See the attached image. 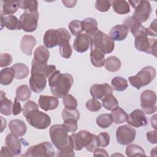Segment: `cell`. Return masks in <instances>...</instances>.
I'll return each instance as SVG.
<instances>
[{"instance_id": "27", "label": "cell", "mask_w": 157, "mask_h": 157, "mask_svg": "<svg viewBox=\"0 0 157 157\" xmlns=\"http://www.w3.org/2000/svg\"><path fill=\"white\" fill-rule=\"evenodd\" d=\"M19 7L18 1H1V15H10Z\"/></svg>"}, {"instance_id": "38", "label": "cell", "mask_w": 157, "mask_h": 157, "mask_svg": "<svg viewBox=\"0 0 157 157\" xmlns=\"http://www.w3.org/2000/svg\"><path fill=\"white\" fill-rule=\"evenodd\" d=\"M125 153L128 156H145L144 150L140 146L136 144L128 145L126 148Z\"/></svg>"}, {"instance_id": "60", "label": "cell", "mask_w": 157, "mask_h": 157, "mask_svg": "<svg viewBox=\"0 0 157 157\" xmlns=\"http://www.w3.org/2000/svg\"><path fill=\"white\" fill-rule=\"evenodd\" d=\"M0 118H1V120L2 121V126H1V132H2L3 131V130H4V128H6L7 123H6V120H4V119L3 118V117H0Z\"/></svg>"}, {"instance_id": "2", "label": "cell", "mask_w": 157, "mask_h": 157, "mask_svg": "<svg viewBox=\"0 0 157 157\" xmlns=\"http://www.w3.org/2000/svg\"><path fill=\"white\" fill-rule=\"evenodd\" d=\"M72 147L79 151L85 147L90 152L93 153L99 147L98 136L86 130H80L71 135Z\"/></svg>"}, {"instance_id": "1", "label": "cell", "mask_w": 157, "mask_h": 157, "mask_svg": "<svg viewBox=\"0 0 157 157\" xmlns=\"http://www.w3.org/2000/svg\"><path fill=\"white\" fill-rule=\"evenodd\" d=\"M52 94L57 98H63L68 94L74 83L73 77L67 73L61 74L56 70L48 78Z\"/></svg>"}, {"instance_id": "11", "label": "cell", "mask_w": 157, "mask_h": 157, "mask_svg": "<svg viewBox=\"0 0 157 157\" xmlns=\"http://www.w3.org/2000/svg\"><path fill=\"white\" fill-rule=\"evenodd\" d=\"M39 12L37 11L25 10L20 17V23L21 29L27 33L34 31L38 25Z\"/></svg>"}, {"instance_id": "26", "label": "cell", "mask_w": 157, "mask_h": 157, "mask_svg": "<svg viewBox=\"0 0 157 157\" xmlns=\"http://www.w3.org/2000/svg\"><path fill=\"white\" fill-rule=\"evenodd\" d=\"M90 56L91 64L94 66L96 67H101L104 66L105 54L102 53L99 50L91 47Z\"/></svg>"}, {"instance_id": "47", "label": "cell", "mask_w": 157, "mask_h": 157, "mask_svg": "<svg viewBox=\"0 0 157 157\" xmlns=\"http://www.w3.org/2000/svg\"><path fill=\"white\" fill-rule=\"evenodd\" d=\"M59 53L62 57L68 59L71 56L72 49L69 43H66L59 46Z\"/></svg>"}, {"instance_id": "51", "label": "cell", "mask_w": 157, "mask_h": 157, "mask_svg": "<svg viewBox=\"0 0 157 157\" xmlns=\"http://www.w3.org/2000/svg\"><path fill=\"white\" fill-rule=\"evenodd\" d=\"M157 20L156 19H155L150 24V26L147 28H146V32L147 34V36H153L156 37L157 36Z\"/></svg>"}, {"instance_id": "36", "label": "cell", "mask_w": 157, "mask_h": 157, "mask_svg": "<svg viewBox=\"0 0 157 157\" xmlns=\"http://www.w3.org/2000/svg\"><path fill=\"white\" fill-rule=\"evenodd\" d=\"M123 25H124L128 28V30L130 31L132 35L136 33L138 30H139L143 26L142 25L141 23L136 20L132 16L126 18L124 20Z\"/></svg>"}, {"instance_id": "18", "label": "cell", "mask_w": 157, "mask_h": 157, "mask_svg": "<svg viewBox=\"0 0 157 157\" xmlns=\"http://www.w3.org/2000/svg\"><path fill=\"white\" fill-rule=\"evenodd\" d=\"M38 104L42 110L47 112L56 109L59 105V101L55 96L42 94L39 98Z\"/></svg>"}, {"instance_id": "54", "label": "cell", "mask_w": 157, "mask_h": 157, "mask_svg": "<svg viewBox=\"0 0 157 157\" xmlns=\"http://www.w3.org/2000/svg\"><path fill=\"white\" fill-rule=\"evenodd\" d=\"M147 139L148 142L153 144H156L157 143V131L156 129L147 132Z\"/></svg>"}, {"instance_id": "53", "label": "cell", "mask_w": 157, "mask_h": 157, "mask_svg": "<svg viewBox=\"0 0 157 157\" xmlns=\"http://www.w3.org/2000/svg\"><path fill=\"white\" fill-rule=\"evenodd\" d=\"M22 110H23V109L21 108V106L19 102V100L15 97V98L14 99V102L13 104L12 114L13 115H17L20 114Z\"/></svg>"}, {"instance_id": "7", "label": "cell", "mask_w": 157, "mask_h": 157, "mask_svg": "<svg viewBox=\"0 0 157 157\" xmlns=\"http://www.w3.org/2000/svg\"><path fill=\"white\" fill-rule=\"evenodd\" d=\"M134 38V46L137 50L153 55L156 57V39L148 38L147 32L139 34Z\"/></svg>"}, {"instance_id": "16", "label": "cell", "mask_w": 157, "mask_h": 157, "mask_svg": "<svg viewBox=\"0 0 157 157\" xmlns=\"http://www.w3.org/2000/svg\"><path fill=\"white\" fill-rule=\"evenodd\" d=\"M90 93L93 98L102 100L106 95L112 94L113 89L110 85L107 83L94 84L91 86Z\"/></svg>"}, {"instance_id": "58", "label": "cell", "mask_w": 157, "mask_h": 157, "mask_svg": "<svg viewBox=\"0 0 157 157\" xmlns=\"http://www.w3.org/2000/svg\"><path fill=\"white\" fill-rule=\"evenodd\" d=\"M62 2L66 7L72 8L75 6L77 1H62Z\"/></svg>"}, {"instance_id": "8", "label": "cell", "mask_w": 157, "mask_h": 157, "mask_svg": "<svg viewBox=\"0 0 157 157\" xmlns=\"http://www.w3.org/2000/svg\"><path fill=\"white\" fill-rule=\"evenodd\" d=\"M27 122L33 127L37 129L47 128L50 123L51 119L47 113L36 109L29 112L25 117Z\"/></svg>"}, {"instance_id": "32", "label": "cell", "mask_w": 157, "mask_h": 157, "mask_svg": "<svg viewBox=\"0 0 157 157\" xmlns=\"http://www.w3.org/2000/svg\"><path fill=\"white\" fill-rule=\"evenodd\" d=\"M15 72V78L23 79L28 77L29 74L28 67L23 63H16L11 67Z\"/></svg>"}, {"instance_id": "39", "label": "cell", "mask_w": 157, "mask_h": 157, "mask_svg": "<svg viewBox=\"0 0 157 157\" xmlns=\"http://www.w3.org/2000/svg\"><path fill=\"white\" fill-rule=\"evenodd\" d=\"M96 124L101 128H109L113 123V119L110 114L104 113L99 115L96 120Z\"/></svg>"}, {"instance_id": "55", "label": "cell", "mask_w": 157, "mask_h": 157, "mask_svg": "<svg viewBox=\"0 0 157 157\" xmlns=\"http://www.w3.org/2000/svg\"><path fill=\"white\" fill-rule=\"evenodd\" d=\"M56 66L54 65H47L44 70V75L46 78H48L53 72L56 71Z\"/></svg>"}, {"instance_id": "20", "label": "cell", "mask_w": 157, "mask_h": 157, "mask_svg": "<svg viewBox=\"0 0 157 157\" xmlns=\"http://www.w3.org/2000/svg\"><path fill=\"white\" fill-rule=\"evenodd\" d=\"M1 29L4 26L9 30H20L21 29L20 20L13 15L6 16L1 15Z\"/></svg>"}, {"instance_id": "22", "label": "cell", "mask_w": 157, "mask_h": 157, "mask_svg": "<svg viewBox=\"0 0 157 157\" xmlns=\"http://www.w3.org/2000/svg\"><path fill=\"white\" fill-rule=\"evenodd\" d=\"M9 129L13 134L21 137L24 136L27 131V126L25 123L19 119L11 120L9 123Z\"/></svg>"}, {"instance_id": "17", "label": "cell", "mask_w": 157, "mask_h": 157, "mask_svg": "<svg viewBox=\"0 0 157 157\" xmlns=\"http://www.w3.org/2000/svg\"><path fill=\"white\" fill-rule=\"evenodd\" d=\"M91 44V36L86 33H81L74 39L73 43L74 49L78 53L85 52Z\"/></svg>"}, {"instance_id": "57", "label": "cell", "mask_w": 157, "mask_h": 157, "mask_svg": "<svg viewBox=\"0 0 157 157\" xmlns=\"http://www.w3.org/2000/svg\"><path fill=\"white\" fill-rule=\"evenodd\" d=\"M1 156H13V155L11 153L9 149L7 147H2L1 151Z\"/></svg>"}, {"instance_id": "6", "label": "cell", "mask_w": 157, "mask_h": 157, "mask_svg": "<svg viewBox=\"0 0 157 157\" xmlns=\"http://www.w3.org/2000/svg\"><path fill=\"white\" fill-rule=\"evenodd\" d=\"M156 76L155 69L150 66L142 68L136 75L128 78L130 84L137 89L146 86L150 83Z\"/></svg>"}, {"instance_id": "23", "label": "cell", "mask_w": 157, "mask_h": 157, "mask_svg": "<svg viewBox=\"0 0 157 157\" xmlns=\"http://www.w3.org/2000/svg\"><path fill=\"white\" fill-rule=\"evenodd\" d=\"M36 44V39L34 36L31 35H25L22 37L20 42V48L23 53L30 56Z\"/></svg>"}, {"instance_id": "33", "label": "cell", "mask_w": 157, "mask_h": 157, "mask_svg": "<svg viewBox=\"0 0 157 157\" xmlns=\"http://www.w3.org/2000/svg\"><path fill=\"white\" fill-rule=\"evenodd\" d=\"M111 111L110 115L115 124H121L126 121L128 115L121 107L118 106Z\"/></svg>"}, {"instance_id": "9", "label": "cell", "mask_w": 157, "mask_h": 157, "mask_svg": "<svg viewBox=\"0 0 157 157\" xmlns=\"http://www.w3.org/2000/svg\"><path fill=\"white\" fill-rule=\"evenodd\" d=\"M129 3L135 9L132 17L140 23L145 22L152 12L150 3L148 1H129Z\"/></svg>"}, {"instance_id": "21", "label": "cell", "mask_w": 157, "mask_h": 157, "mask_svg": "<svg viewBox=\"0 0 157 157\" xmlns=\"http://www.w3.org/2000/svg\"><path fill=\"white\" fill-rule=\"evenodd\" d=\"M129 33L128 28L124 25H117L113 26L109 32V37L113 40L121 41L124 40Z\"/></svg>"}, {"instance_id": "15", "label": "cell", "mask_w": 157, "mask_h": 157, "mask_svg": "<svg viewBox=\"0 0 157 157\" xmlns=\"http://www.w3.org/2000/svg\"><path fill=\"white\" fill-rule=\"evenodd\" d=\"M126 121L128 124L136 128H139L148 124V120L145 113L140 109L133 110L128 116Z\"/></svg>"}, {"instance_id": "49", "label": "cell", "mask_w": 157, "mask_h": 157, "mask_svg": "<svg viewBox=\"0 0 157 157\" xmlns=\"http://www.w3.org/2000/svg\"><path fill=\"white\" fill-rule=\"evenodd\" d=\"M12 56L7 53H1L0 54V67H4L9 66L12 62Z\"/></svg>"}, {"instance_id": "37", "label": "cell", "mask_w": 157, "mask_h": 157, "mask_svg": "<svg viewBox=\"0 0 157 157\" xmlns=\"http://www.w3.org/2000/svg\"><path fill=\"white\" fill-rule=\"evenodd\" d=\"M102 104L106 110H112L118 106V102L112 94H110L106 95L102 99Z\"/></svg>"}, {"instance_id": "56", "label": "cell", "mask_w": 157, "mask_h": 157, "mask_svg": "<svg viewBox=\"0 0 157 157\" xmlns=\"http://www.w3.org/2000/svg\"><path fill=\"white\" fill-rule=\"evenodd\" d=\"M94 156H109V155L107 151L104 148H98L93 152Z\"/></svg>"}, {"instance_id": "35", "label": "cell", "mask_w": 157, "mask_h": 157, "mask_svg": "<svg viewBox=\"0 0 157 157\" xmlns=\"http://www.w3.org/2000/svg\"><path fill=\"white\" fill-rule=\"evenodd\" d=\"M112 88L117 91H124L128 86V81L121 77H115L111 80Z\"/></svg>"}, {"instance_id": "10", "label": "cell", "mask_w": 157, "mask_h": 157, "mask_svg": "<svg viewBox=\"0 0 157 157\" xmlns=\"http://www.w3.org/2000/svg\"><path fill=\"white\" fill-rule=\"evenodd\" d=\"M55 155V151L52 145L48 142H43L29 147L23 156L28 157H52Z\"/></svg>"}, {"instance_id": "43", "label": "cell", "mask_w": 157, "mask_h": 157, "mask_svg": "<svg viewBox=\"0 0 157 157\" xmlns=\"http://www.w3.org/2000/svg\"><path fill=\"white\" fill-rule=\"evenodd\" d=\"M63 103L64 107L68 109H75L78 104L77 99L70 94H67L63 98Z\"/></svg>"}, {"instance_id": "29", "label": "cell", "mask_w": 157, "mask_h": 157, "mask_svg": "<svg viewBox=\"0 0 157 157\" xmlns=\"http://www.w3.org/2000/svg\"><path fill=\"white\" fill-rule=\"evenodd\" d=\"M104 66L107 71L110 72H115L120 70L121 66L120 59L115 56H110L105 59Z\"/></svg>"}, {"instance_id": "46", "label": "cell", "mask_w": 157, "mask_h": 157, "mask_svg": "<svg viewBox=\"0 0 157 157\" xmlns=\"http://www.w3.org/2000/svg\"><path fill=\"white\" fill-rule=\"evenodd\" d=\"M63 125L69 132H75L77 130V121L74 119H67L64 120Z\"/></svg>"}, {"instance_id": "31", "label": "cell", "mask_w": 157, "mask_h": 157, "mask_svg": "<svg viewBox=\"0 0 157 157\" xmlns=\"http://www.w3.org/2000/svg\"><path fill=\"white\" fill-rule=\"evenodd\" d=\"M15 77V72L12 67L2 69L0 72V83L2 85H10Z\"/></svg>"}, {"instance_id": "42", "label": "cell", "mask_w": 157, "mask_h": 157, "mask_svg": "<svg viewBox=\"0 0 157 157\" xmlns=\"http://www.w3.org/2000/svg\"><path fill=\"white\" fill-rule=\"evenodd\" d=\"M68 28L72 34L75 36H77L83 31L82 21L78 20H74L71 21L68 25Z\"/></svg>"}, {"instance_id": "41", "label": "cell", "mask_w": 157, "mask_h": 157, "mask_svg": "<svg viewBox=\"0 0 157 157\" xmlns=\"http://www.w3.org/2000/svg\"><path fill=\"white\" fill-rule=\"evenodd\" d=\"M61 117L63 121L70 118L74 119L76 121H78L80 118V113L77 109H68L64 108L62 111Z\"/></svg>"}, {"instance_id": "19", "label": "cell", "mask_w": 157, "mask_h": 157, "mask_svg": "<svg viewBox=\"0 0 157 157\" xmlns=\"http://www.w3.org/2000/svg\"><path fill=\"white\" fill-rule=\"evenodd\" d=\"M17 137L18 136L11 133L7 134L5 139L6 147L9 149L13 156L20 155L21 151V140Z\"/></svg>"}, {"instance_id": "3", "label": "cell", "mask_w": 157, "mask_h": 157, "mask_svg": "<svg viewBox=\"0 0 157 157\" xmlns=\"http://www.w3.org/2000/svg\"><path fill=\"white\" fill-rule=\"evenodd\" d=\"M71 38L70 33L65 28L50 29L45 32L43 37V42L47 48H50L69 43Z\"/></svg>"}, {"instance_id": "44", "label": "cell", "mask_w": 157, "mask_h": 157, "mask_svg": "<svg viewBox=\"0 0 157 157\" xmlns=\"http://www.w3.org/2000/svg\"><path fill=\"white\" fill-rule=\"evenodd\" d=\"M85 105L88 110L93 112H98L101 109V104L95 98H93L87 101Z\"/></svg>"}, {"instance_id": "48", "label": "cell", "mask_w": 157, "mask_h": 157, "mask_svg": "<svg viewBox=\"0 0 157 157\" xmlns=\"http://www.w3.org/2000/svg\"><path fill=\"white\" fill-rule=\"evenodd\" d=\"M98 139L99 144V147H106L110 143V135L106 132H102L98 134Z\"/></svg>"}, {"instance_id": "45", "label": "cell", "mask_w": 157, "mask_h": 157, "mask_svg": "<svg viewBox=\"0 0 157 157\" xmlns=\"http://www.w3.org/2000/svg\"><path fill=\"white\" fill-rule=\"evenodd\" d=\"M111 6V2L107 0H97L95 2V8L102 12H107Z\"/></svg>"}, {"instance_id": "14", "label": "cell", "mask_w": 157, "mask_h": 157, "mask_svg": "<svg viewBox=\"0 0 157 157\" xmlns=\"http://www.w3.org/2000/svg\"><path fill=\"white\" fill-rule=\"evenodd\" d=\"M29 83L33 91L36 93H40L46 87V77L42 73H32L29 80Z\"/></svg>"}, {"instance_id": "13", "label": "cell", "mask_w": 157, "mask_h": 157, "mask_svg": "<svg viewBox=\"0 0 157 157\" xmlns=\"http://www.w3.org/2000/svg\"><path fill=\"white\" fill-rule=\"evenodd\" d=\"M136 136V131L128 124L119 126L116 131V139L118 144L122 145H128L132 143Z\"/></svg>"}, {"instance_id": "4", "label": "cell", "mask_w": 157, "mask_h": 157, "mask_svg": "<svg viewBox=\"0 0 157 157\" xmlns=\"http://www.w3.org/2000/svg\"><path fill=\"white\" fill-rule=\"evenodd\" d=\"M63 124H54L50 127L49 129L50 139L58 150H61L69 147H73L71 136H69Z\"/></svg>"}, {"instance_id": "5", "label": "cell", "mask_w": 157, "mask_h": 157, "mask_svg": "<svg viewBox=\"0 0 157 157\" xmlns=\"http://www.w3.org/2000/svg\"><path fill=\"white\" fill-rule=\"evenodd\" d=\"M90 46L99 50L104 54H108L113 51L115 43L107 34L98 30L91 36Z\"/></svg>"}, {"instance_id": "25", "label": "cell", "mask_w": 157, "mask_h": 157, "mask_svg": "<svg viewBox=\"0 0 157 157\" xmlns=\"http://www.w3.org/2000/svg\"><path fill=\"white\" fill-rule=\"evenodd\" d=\"M0 94V113L6 116H9L12 113L13 103L11 100L6 96V93L1 91Z\"/></svg>"}, {"instance_id": "30", "label": "cell", "mask_w": 157, "mask_h": 157, "mask_svg": "<svg viewBox=\"0 0 157 157\" xmlns=\"http://www.w3.org/2000/svg\"><path fill=\"white\" fill-rule=\"evenodd\" d=\"M113 11L120 15L126 14L130 12V7L128 2L124 0H115L112 2Z\"/></svg>"}, {"instance_id": "24", "label": "cell", "mask_w": 157, "mask_h": 157, "mask_svg": "<svg viewBox=\"0 0 157 157\" xmlns=\"http://www.w3.org/2000/svg\"><path fill=\"white\" fill-rule=\"evenodd\" d=\"M49 57L50 52L47 48L45 45H40L35 49L33 60L40 64H47Z\"/></svg>"}, {"instance_id": "52", "label": "cell", "mask_w": 157, "mask_h": 157, "mask_svg": "<svg viewBox=\"0 0 157 157\" xmlns=\"http://www.w3.org/2000/svg\"><path fill=\"white\" fill-rule=\"evenodd\" d=\"M74 148L72 147L66 148L61 150H58L56 155L58 156H74Z\"/></svg>"}, {"instance_id": "40", "label": "cell", "mask_w": 157, "mask_h": 157, "mask_svg": "<svg viewBox=\"0 0 157 157\" xmlns=\"http://www.w3.org/2000/svg\"><path fill=\"white\" fill-rule=\"evenodd\" d=\"M19 7L25 10L37 11L38 1L36 0H20L18 1Z\"/></svg>"}, {"instance_id": "50", "label": "cell", "mask_w": 157, "mask_h": 157, "mask_svg": "<svg viewBox=\"0 0 157 157\" xmlns=\"http://www.w3.org/2000/svg\"><path fill=\"white\" fill-rule=\"evenodd\" d=\"M36 109H39L38 105L34 101H28L24 105L23 108V115L25 117L26 115L31 110Z\"/></svg>"}, {"instance_id": "28", "label": "cell", "mask_w": 157, "mask_h": 157, "mask_svg": "<svg viewBox=\"0 0 157 157\" xmlns=\"http://www.w3.org/2000/svg\"><path fill=\"white\" fill-rule=\"evenodd\" d=\"M82 28L85 33L90 36H93L99 30L97 21L93 18H86L82 21Z\"/></svg>"}, {"instance_id": "12", "label": "cell", "mask_w": 157, "mask_h": 157, "mask_svg": "<svg viewBox=\"0 0 157 157\" xmlns=\"http://www.w3.org/2000/svg\"><path fill=\"white\" fill-rule=\"evenodd\" d=\"M140 107L147 114H152L156 110V94L154 91L146 90L140 94Z\"/></svg>"}, {"instance_id": "59", "label": "cell", "mask_w": 157, "mask_h": 157, "mask_svg": "<svg viewBox=\"0 0 157 157\" xmlns=\"http://www.w3.org/2000/svg\"><path fill=\"white\" fill-rule=\"evenodd\" d=\"M156 115L155 114L153 116L151 117L150 121H151V126L154 128L155 129H156Z\"/></svg>"}, {"instance_id": "34", "label": "cell", "mask_w": 157, "mask_h": 157, "mask_svg": "<svg viewBox=\"0 0 157 157\" xmlns=\"http://www.w3.org/2000/svg\"><path fill=\"white\" fill-rule=\"evenodd\" d=\"M31 96V88L27 85L19 86L16 90V98L20 101H26Z\"/></svg>"}]
</instances>
